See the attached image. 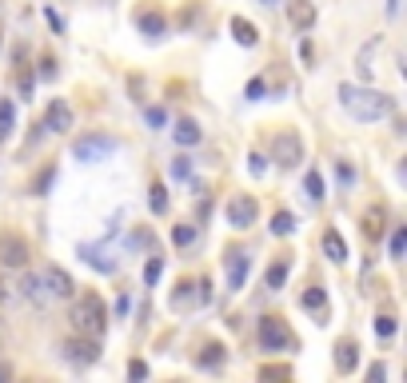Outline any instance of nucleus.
Listing matches in <instances>:
<instances>
[{
    "label": "nucleus",
    "instance_id": "b1692460",
    "mask_svg": "<svg viewBox=\"0 0 407 383\" xmlns=\"http://www.w3.org/2000/svg\"><path fill=\"white\" fill-rule=\"evenodd\" d=\"M16 292H21L24 300L41 303V300H44V292H41V276H28V272H24V276H21V283H16Z\"/></svg>",
    "mask_w": 407,
    "mask_h": 383
},
{
    "label": "nucleus",
    "instance_id": "6e6552de",
    "mask_svg": "<svg viewBox=\"0 0 407 383\" xmlns=\"http://www.w3.org/2000/svg\"><path fill=\"white\" fill-rule=\"evenodd\" d=\"M224 268H228V288H232V292H240V288L248 283V272H252V256L240 252V248H228Z\"/></svg>",
    "mask_w": 407,
    "mask_h": 383
},
{
    "label": "nucleus",
    "instance_id": "c9c22d12",
    "mask_svg": "<svg viewBox=\"0 0 407 383\" xmlns=\"http://www.w3.org/2000/svg\"><path fill=\"white\" fill-rule=\"evenodd\" d=\"M300 56H304V68H316V48H312V41H300Z\"/></svg>",
    "mask_w": 407,
    "mask_h": 383
},
{
    "label": "nucleus",
    "instance_id": "79ce46f5",
    "mask_svg": "<svg viewBox=\"0 0 407 383\" xmlns=\"http://www.w3.org/2000/svg\"><path fill=\"white\" fill-rule=\"evenodd\" d=\"M384 375H387V367H384V363H371V367H367V383H379Z\"/></svg>",
    "mask_w": 407,
    "mask_h": 383
},
{
    "label": "nucleus",
    "instance_id": "ea45409f",
    "mask_svg": "<svg viewBox=\"0 0 407 383\" xmlns=\"http://www.w3.org/2000/svg\"><path fill=\"white\" fill-rule=\"evenodd\" d=\"M336 176H339V184H352V180H356V168H352V164H344V160H339Z\"/></svg>",
    "mask_w": 407,
    "mask_h": 383
},
{
    "label": "nucleus",
    "instance_id": "37998d69",
    "mask_svg": "<svg viewBox=\"0 0 407 383\" xmlns=\"http://www.w3.org/2000/svg\"><path fill=\"white\" fill-rule=\"evenodd\" d=\"M44 21L52 24V32H64V21L56 16V9H44Z\"/></svg>",
    "mask_w": 407,
    "mask_h": 383
},
{
    "label": "nucleus",
    "instance_id": "9b49d317",
    "mask_svg": "<svg viewBox=\"0 0 407 383\" xmlns=\"http://www.w3.org/2000/svg\"><path fill=\"white\" fill-rule=\"evenodd\" d=\"M287 21H292V28L307 32L316 24V4L312 0H287Z\"/></svg>",
    "mask_w": 407,
    "mask_h": 383
},
{
    "label": "nucleus",
    "instance_id": "49530a36",
    "mask_svg": "<svg viewBox=\"0 0 407 383\" xmlns=\"http://www.w3.org/2000/svg\"><path fill=\"white\" fill-rule=\"evenodd\" d=\"M56 72V61H41V76H52Z\"/></svg>",
    "mask_w": 407,
    "mask_h": 383
},
{
    "label": "nucleus",
    "instance_id": "2f4dec72",
    "mask_svg": "<svg viewBox=\"0 0 407 383\" xmlns=\"http://www.w3.org/2000/svg\"><path fill=\"white\" fill-rule=\"evenodd\" d=\"M387 252H391V260H403V252H407V228L403 224L391 232V248H387Z\"/></svg>",
    "mask_w": 407,
    "mask_h": 383
},
{
    "label": "nucleus",
    "instance_id": "20e7f679",
    "mask_svg": "<svg viewBox=\"0 0 407 383\" xmlns=\"http://www.w3.org/2000/svg\"><path fill=\"white\" fill-rule=\"evenodd\" d=\"M272 156L280 168H300V160H304V140L295 136V132H280L272 140Z\"/></svg>",
    "mask_w": 407,
    "mask_h": 383
},
{
    "label": "nucleus",
    "instance_id": "393cba45",
    "mask_svg": "<svg viewBox=\"0 0 407 383\" xmlns=\"http://www.w3.org/2000/svg\"><path fill=\"white\" fill-rule=\"evenodd\" d=\"M196 240H200V228H196V224H176V228H172V243H176V248H192Z\"/></svg>",
    "mask_w": 407,
    "mask_h": 383
},
{
    "label": "nucleus",
    "instance_id": "f704fd0d",
    "mask_svg": "<svg viewBox=\"0 0 407 383\" xmlns=\"http://www.w3.org/2000/svg\"><path fill=\"white\" fill-rule=\"evenodd\" d=\"M172 176H176V180H188V176H192V160H188V156L172 160Z\"/></svg>",
    "mask_w": 407,
    "mask_h": 383
},
{
    "label": "nucleus",
    "instance_id": "58836bf2",
    "mask_svg": "<svg viewBox=\"0 0 407 383\" xmlns=\"http://www.w3.org/2000/svg\"><path fill=\"white\" fill-rule=\"evenodd\" d=\"M248 100H264V80H260V76L248 80Z\"/></svg>",
    "mask_w": 407,
    "mask_h": 383
},
{
    "label": "nucleus",
    "instance_id": "dca6fc26",
    "mask_svg": "<svg viewBox=\"0 0 407 383\" xmlns=\"http://www.w3.org/2000/svg\"><path fill=\"white\" fill-rule=\"evenodd\" d=\"M224 360H228V347H224V343H208V347L196 355V363H200L204 372H216V367H224Z\"/></svg>",
    "mask_w": 407,
    "mask_h": 383
},
{
    "label": "nucleus",
    "instance_id": "0eeeda50",
    "mask_svg": "<svg viewBox=\"0 0 407 383\" xmlns=\"http://www.w3.org/2000/svg\"><path fill=\"white\" fill-rule=\"evenodd\" d=\"M0 263L4 268H24L28 263V240L16 232H0Z\"/></svg>",
    "mask_w": 407,
    "mask_h": 383
},
{
    "label": "nucleus",
    "instance_id": "f3484780",
    "mask_svg": "<svg viewBox=\"0 0 407 383\" xmlns=\"http://www.w3.org/2000/svg\"><path fill=\"white\" fill-rule=\"evenodd\" d=\"M324 256L332 263H344L347 260V240L336 232V228H332V232H324Z\"/></svg>",
    "mask_w": 407,
    "mask_h": 383
},
{
    "label": "nucleus",
    "instance_id": "ddd939ff",
    "mask_svg": "<svg viewBox=\"0 0 407 383\" xmlns=\"http://www.w3.org/2000/svg\"><path fill=\"white\" fill-rule=\"evenodd\" d=\"M379 44H384L379 36H376V41H367L364 48H359V56H356V72H359V80H364V84H371V80H376V64H371V61H376Z\"/></svg>",
    "mask_w": 407,
    "mask_h": 383
},
{
    "label": "nucleus",
    "instance_id": "de8ad7c7",
    "mask_svg": "<svg viewBox=\"0 0 407 383\" xmlns=\"http://www.w3.org/2000/svg\"><path fill=\"white\" fill-rule=\"evenodd\" d=\"M399 12V0H387V16H396Z\"/></svg>",
    "mask_w": 407,
    "mask_h": 383
},
{
    "label": "nucleus",
    "instance_id": "412c9836",
    "mask_svg": "<svg viewBox=\"0 0 407 383\" xmlns=\"http://www.w3.org/2000/svg\"><path fill=\"white\" fill-rule=\"evenodd\" d=\"M232 36H236L240 44H248V48H255V44H260V32H255V24L244 21V16H232Z\"/></svg>",
    "mask_w": 407,
    "mask_h": 383
},
{
    "label": "nucleus",
    "instance_id": "e433bc0d",
    "mask_svg": "<svg viewBox=\"0 0 407 383\" xmlns=\"http://www.w3.org/2000/svg\"><path fill=\"white\" fill-rule=\"evenodd\" d=\"M144 120H148V128H160L168 116H164V108H148V112H144Z\"/></svg>",
    "mask_w": 407,
    "mask_h": 383
},
{
    "label": "nucleus",
    "instance_id": "7ed1b4c3",
    "mask_svg": "<svg viewBox=\"0 0 407 383\" xmlns=\"http://www.w3.org/2000/svg\"><path fill=\"white\" fill-rule=\"evenodd\" d=\"M116 152V140L112 136H80V140L72 144V156L84 164H96V160H108Z\"/></svg>",
    "mask_w": 407,
    "mask_h": 383
},
{
    "label": "nucleus",
    "instance_id": "72a5a7b5",
    "mask_svg": "<svg viewBox=\"0 0 407 383\" xmlns=\"http://www.w3.org/2000/svg\"><path fill=\"white\" fill-rule=\"evenodd\" d=\"M376 332L384 335V340H391V335H396V315H376Z\"/></svg>",
    "mask_w": 407,
    "mask_h": 383
},
{
    "label": "nucleus",
    "instance_id": "473e14b6",
    "mask_svg": "<svg viewBox=\"0 0 407 383\" xmlns=\"http://www.w3.org/2000/svg\"><path fill=\"white\" fill-rule=\"evenodd\" d=\"M160 276H164V260H160V256H152V260L144 263V283L152 288V283L160 280Z\"/></svg>",
    "mask_w": 407,
    "mask_h": 383
},
{
    "label": "nucleus",
    "instance_id": "f8f14e48",
    "mask_svg": "<svg viewBox=\"0 0 407 383\" xmlns=\"http://www.w3.org/2000/svg\"><path fill=\"white\" fill-rule=\"evenodd\" d=\"M44 132H68L72 128V108L64 100H52L48 104V112H44V124H41Z\"/></svg>",
    "mask_w": 407,
    "mask_h": 383
},
{
    "label": "nucleus",
    "instance_id": "1a4fd4ad",
    "mask_svg": "<svg viewBox=\"0 0 407 383\" xmlns=\"http://www.w3.org/2000/svg\"><path fill=\"white\" fill-rule=\"evenodd\" d=\"M41 288L48 295H56V300H68L72 292H76V283H72V276L64 272V268H56V263H52V268H44V276H41Z\"/></svg>",
    "mask_w": 407,
    "mask_h": 383
},
{
    "label": "nucleus",
    "instance_id": "09e8293b",
    "mask_svg": "<svg viewBox=\"0 0 407 383\" xmlns=\"http://www.w3.org/2000/svg\"><path fill=\"white\" fill-rule=\"evenodd\" d=\"M0 379H9V372H4V367H0Z\"/></svg>",
    "mask_w": 407,
    "mask_h": 383
},
{
    "label": "nucleus",
    "instance_id": "bb28decb",
    "mask_svg": "<svg viewBox=\"0 0 407 383\" xmlns=\"http://www.w3.org/2000/svg\"><path fill=\"white\" fill-rule=\"evenodd\" d=\"M300 303H304L307 312H319V315H327V295H324V288H307V292L300 295Z\"/></svg>",
    "mask_w": 407,
    "mask_h": 383
},
{
    "label": "nucleus",
    "instance_id": "f257e3e1",
    "mask_svg": "<svg viewBox=\"0 0 407 383\" xmlns=\"http://www.w3.org/2000/svg\"><path fill=\"white\" fill-rule=\"evenodd\" d=\"M339 104L359 124H376V120L396 116V96L376 92V88H359V84H339Z\"/></svg>",
    "mask_w": 407,
    "mask_h": 383
},
{
    "label": "nucleus",
    "instance_id": "5701e85b",
    "mask_svg": "<svg viewBox=\"0 0 407 383\" xmlns=\"http://www.w3.org/2000/svg\"><path fill=\"white\" fill-rule=\"evenodd\" d=\"M304 196H307V200H312V204H319V200H324V196H327V192H324V176H319L316 168H312V172H307V176H304Z\"/></svg>",
    "mask_w": 407,
    "mask_h": 383
},
{
    "label": "nucleus",
    "instance_id": "8fccbe9b",
    "mask_svg": "<svg viewBox=\"0 0 407 383\" xmlns=\"http://www.w3.org/2000/svg\"><path fill=\"white\" fill-rule=\"evenodd\" d=\"M0 300H4V288H0Z\"/></svg>",
    "mask_w": 407,
    "mask_h": 383
},
{
    "label": "nucleus",
    "instance_id": "a878e982",
    "mask_svg": "<svg viewBox=\"0 0 407 383\" xmlns=\"http://www.w3.org/2000/svg\"><path fill=\"white\" fill-rule=\"evenodd\" d=\"M200 288V283H196ZM192 303H204L200 292H192V283H180V292L172 295V312H184V308H192Z\"/></svg>",
    "mask_w": 407,
    "mask_h": 383
},
{
    "label": "nucleus",
    "instance_id": "2eb2a0df",
    "mask_svg": "<svg viewBox=\"0 0 407 383\" xmlns=\"http://www.w3.org/2000/svg\"><path fill=\"white\" fill-rule=\"evenodd\" d=\"M356 360H359L356 340H339V343H336V367H339L344 375H352V372H356Z\"/></svg>",
    "mask_w": 407,
    "mask_h": 383
},
{
    "label": "nucleus",
    "instance_id": "3c124183",
    "mask_svg": "<svg viewBox=\"0 0 407 383\" xmlns=\"http://www.w3.org/2000/svg\"><path fill=\"white\" fill-rule=\"evenodd\" d=\"M268 4H272V0H268Z\"/></svg>",
    "mask_w": 407,
    "mask_h": 383
},
{
    "label": "nucleus",
    "instance_id": "4c0bfd02",
    "mask_svg": "<svg viewBox=\"0 0 407 383\" xmlns=\"http://www.w3.org/2000/svg\"><path fill=\"white\" fill-rule=\"evenodd\" d=\"M287 367H260V379H287Z\"/></svg>",
    "mask_w": 407,
    "mask_h": 383
},
{
    "label": "nucleus",
    "instance_id": "f03ea898",
    "mask_svg": "<svg viewBox=\"0 0 407 383\" xmlns=\"http://www.w3.org/2000/svg\"><path fill=\"white\" fill-rule=\"evenodd\" d=\"M72 327L80 335H92V340H100L104 327H108V312H104V300L96 292L80 295L76 308H72Z\"/></svg>",
    "mask_w": 407,
    "mask_h": 383
},
{
    "label": "nucleus",
    "instance_id": "39448f33",
    "mask_svg": "<svg viewBox=\"0 0 407 383\" xmlns=\"http://www.w3.org/2000/svg\"><path fill=\"white\" fill-rule=\"evenodd\" d=\"M260 347H264V352H284V347H292V335H287L284 320H275V315H264V320H260Z\"/></svg>",
    "mask_w": 407,
    "mask_h": 383
},
{
    "label": "nucleus",
    "instance_id": "c85d7f7f",
    "mask_svg": "<svg viewBox=\"0 0 407 383\" xmlns=\"http://www.w3.org/2000/svg\"><path fill=\"white\" fill-rule=\"evenodd\" d=\"M148 208H152L156 216L168 212V188H164V184H152V188H148Z\"/></svg>",
    "mask_w": 407,
    "mask_h": 383
},
{
    "label": "nucleus",
    "instance_id": "c756f323",
    "mask_svg": "<svg viewBox=\"0 0 407 383\" xmlns=\"http://www.w3.org/2000/svg\"><path fill=\"white\" fill-rule=\"evenodd\" d=\"M12 128H16V112H12L9 100H0V140H9Z\"/></svg>",
    "mask_w": 407,
    "mask_h": 383
},
{
    "label": "nucleus",
    "instance_id": "a18cd8bd",
    "mask_svg": "<svg viewBox=\"0 0 407 383\" xmlns=\"http://www.w3.org/2000/svg\"><path fill=\"white\" fill-rule=\"evenodd\" d=\"M128 308H132V300H128V295H120V300H116V315H124Z\"/></svg>",
    "mask_w": 407,
    "mask_h": 383
},
{
    "label": "nucleus",
    "instance_id": "7c9ffc66",
    "mask_svg": "<svg viewBox=\"0 0 407 383\" xmlns=\"http://www.w3.org/2000/svg\"><path fill=\"white\" fill-rule=\"evenodd\" d=\"M295 232V216L292 212H275L272 216V236H292Z\"/></svg>",
    "mask_w": 407,
    "mask_h": 383
},
{
    "label": "nucleus",
    "instance_id": "a19ab883",
    "mask_svg": "<svg viewBox=\"0 0 407 383\" xmlns=\"http://www.w3.org/2000/svg\"><path fill=\"white\" fill-rule=\"evenodd\" d=\"M128 375H132V379H144V375H148V363H144V360H132V363H128Z\"/></svg>",
    "mask_w": 407,
    "mask_h": 383
},
{
    "label": "nucleus",
    "instance_id": "423d86ee",
    "mask_svg": "<svg viewBox=\"0 0 407 383\" xmlns=\"http://www.w3.org/2000/svg\"><path fill=\"white\" fill-rule=\"evenodd\" d=\"M255 216H260V204L252 196H232L228 200V224H232L236 232H248L255 224Z\"/></svg>",
    "mask_w": 407,
    "mask_h": 383
},
{
    "label": "nucleus",
    "instance_id": "9d476101",
    "mask_svg": "<svg viewBox=\"0 0 407 383\" xmlns=\"http://www.w3.org/2000/svg\"><path fill=\"white\" fill-rule=\"evenodd\" d=\"M64 355H68L72 363H96L100 360V343L92 340V335H80V340L64 343Z\"/></svg>",
    "mask_w": 407,
    "mask_h": 383
},
{
    "label": "nucleus",
    "instance_id": "a211bd4d",
    "mask_svg": "<svg viewBox=\"0 0 407 383\" xmlns=\"http://www.w3.org/2000/svg\"><path fill=\"white\" fill-rule=\"evenodd\" d=\"M287 272H292V260H275L272 268H268V276H264V288L268 292H280L287 283Z\"/></svg>",
    "mask_w": 407,
    "mask_h": 383
},
{
    "label": "nucleus",
    "instance_id": "aec40b11",
    "mask_svg": "<svg viewBox=\"0 0 407 383\" xmlns=\"http://www.w3.org/2000/svg\"><path fill=\"white\" fill-rule=\"evenodd\" d=\"M172 136H176V144H180V148H192V144L204 140V132H200V124H196V120H180Z\"/></svg>",
    "mask_w": 407,
    "mask_h": 383
},
{
    "label": "nucleus",
    "instance_id": "6ab92c4d",
    "mask_svg": "<svg viewBox=\"0 0 407 383\" xmlns=\"http://www.w3.org/2000/svg\"><path fill=\"white\" fill-rule=\"evenodd\" d=\"M136 24H140V32L144 36H164V28H168V21H164V12H140V16H136Z\"/></svg>",
    "mask_w": 407,
    "mask_h": 383
},
{
    "label": "nucleus",
    "instance_id": "c03bdc74",
    "mask_svg": "<svg viewBox=\"0 0 407 383\" xmlns=\"http://www.w3.org/2000/svg\"><path fill=\"white\" fill-rule=\"evenodd\" d=\"M248 168H252V176H264V156H248Z\"/></svg>",
    "mask_w": 407,
    "mask_h": 383
},
{
    "label": "nucleus",
    "instance_id": "cd10ccee",
    "mask_svg": "<svg viewBox=\"0 0 407 383\" xmlns=\"http://www.w3.org/2000/svg\"><path fill=\"white\" fill-rule=\"evenodd\" d=\"M52 180H56V164H48V168L36 172V180H32V196H48Z\"/></svg>",
    "mask_w": 407,
    "mask_h": 383
},
{
    "label": "nucleus",
    "instance_id": "4468645a",
    "mask_svg": "<svg viewBox=\"0 0 407 383\" xmlns=\"http://www.w3.org/2000/svg\"><path fill=\"white\" fill-rule=\"evenodd\" d=\"M80 260L92 263L96 272H116V260H108V256H104L100 243H80Z\"/></svg>",
    "mask_w": 407,
    "mask_h": 383
},
{
    "label": "nucleus",
    "instance_id": "4be33fe9",
    "mask_svg": "<svg viewBox=\"0 0 407 383\" xmlns=\"http://www.w3.org/2000/svg\"><path fill=\"white\" fill-rule=\"evenodd\" d=\"M364 236L367 240H379V236H384V208H367L364 212Z\"/></svg>",
    "mask_w": 407,
    "mask_h": 383
}]
</instances>
